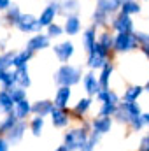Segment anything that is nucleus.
<instances>
[{"label": "nucleus", "mask_w": 149, "mask_h": 151, "mask_svg": "<svg viewBox=\"0 0 149 151\" xmlns=\"http://www.w3.org/2000/svg\"><path fill=\"white\" fill-rule=\"evenodd\" d=\"M81 69L70 65V63H62V67L54 72V81L60 84V86H74L81 81Z\"/></svg>", "instance_id": "nucleus-1"}, {"label": "nucleus", "mask_w": 149, "mask_h": 151, "mask_svg": "<svg viewBox=\"0 0 149 151\" xmlns=\"http://www.w3.org/2000/svg\"><path fill=\"white\" fill-rule=\"evenodd\" d=\"M90 134L86 132V128L82 127H77V128H72L65 134L63 137V146L67 148L69 151H77L86 141H88Z\"/></svg>", "instance_id": "nucleus-2"}, {"label": "nucleus", "mask_w": 149, "mask_h": 151, "mask_svg": "<svg viewBox=\"0 0 149 151\" xmlns=\"http://www.w3.org/2000/svg\"><path fill=\"white\" fill-rule=\"evenodd\" d=\"M109 53H111V51L104 49V47L97 42V44L93 46V49L88 51V67H90L91 70L102 69L105 63H109Z\"/></svg>", "instance_id": "nucleus-3"}, {"label": "nucleus", "mask_w": 149, "mask_h": 151, "mask_svg": "<svg viewBox=\"0 0 149 151\" xmlns=\"http://www.w3.org/2000/svg\"><path fill=\"white\" fill-rule=\"evenodd\" d=\"M137 46H139V42H137L135 35H133V32L117 34V35L114 37V42H112V49L117 51V53H130V51H133Z\"/></svg>", "instance_id": "nucleus-4"}, {"label": "nucleus", "mask_w": 149, "mask_h": 151, "mask_svg": "<svg viewBox=\"0 0 149 151\" xmlns=\"http://www.w3.org/2000/svg\"><path fill=\"white\" fill-rule=\"evenodd\" d=\"M16 28L23 34H32V32L39 34L40 32V25H39L37 18L34 14H23V12H21L19 19L16 21Z\"/></svg>", "instance_id": "nucleus-5"}, {"label": "nucleus", "mask_w": 149, "mask_h": 151, "mask_svg": "<svg viewBox=\"0 0 149 151\" xmlns=\"http://www.w3.org/2000/svg\"><path fill=\"white\" fill-rule=\"evenodd\" d=\"M53 51L56 55V58L62 62V63H67L75 53V47H74V42L70 40H65V42H60L56 46H53Z\"/></svg>", "instance_id": "nucleus-6"}, {"label": "nucleus", "mask_w": 149, "mask_h": 151, "mask_svg": "<svg viewBox=\"0 0 149 151\" xmlns=\"http://www.w3.org/2000/svg\"><path fill=\"white\" fill-rule=\"evenodd\" d=\"M91 128H93V134L97 135H105L109 134L112 128V116H95L93 121H91Z\"/></svg>", "instance_id": "nucleus-7"}, {"label": "nucleus", "mask_w": 149, "mask_h": 151, "mask_svg": "<svg viewBox=\"0 0 149 151\" xmlns=\"http://www.w3.org/2000/svg\"><path fill=\"white\" fill-rule=\"evenodd\" d=\"M56 14H58V2H51L42 12H40V16L37 18L39 25H40V28H44V27H49L51 23H54V18H56Z\"/></svg>", "instance_id": "nucleus-8"}, {"label": "nucleus", "mask_w": 149, "mask_h": 151, "mask_svg": "<svg viewBox=\"0 0 149 151\" xmlns=\"http://www.w3.org/2000/svg\"><path fill=\"white\" fill-rule=\"evenodd\" d=\"M112 28H114L117 34H123V32H133V21H132L130 16L119 12V14L114 18V21H112Z\"/></svg>", "instance_id": "nucleus-9"}, {"label": "nucleus", "mask_w": 149, "mask_h": 151, "mask_svg": "<svg viewBox=\"0 0 149 151\" xmlns=\"http://www.w3.org/2000/svg\"><path fill=\"white\" fill-rule=\"evenodd\" d=\"M25 132H27V123L18 119V123H16V125L7 132V134H5V141H7L9 144H18V142L23 139Z\"/></svg>", "instance_id": "nucleus-10"}, {"label": "nucleus", "mask_w": 149, "mask_h": 151, "mask_svg": "<svg viewBox=\"0 0 149 151\" xmlns=\"http://www.w3.org/2000/svg\"><path fill=\"white\" fill-rule=\"evenodd\" d=\"M72 99V90L70 86H60L56 90V95H54V107H60V109H67L69 102Z\"/></svg>", "instance_id": "nucleus-11"}, {"label": "nucleus", "mask_w": 149, "mask_h": 151, "mask_svg": "<svg viewBox=\"0 0 149 151\" xmlns=\"http://www.w3.org/2000/svg\"><path fill=\"white\" fill-rule=\"evenodd\" d=\"M49 42H51V39L47 37L46 34H40V32H39V34H35L34 37L27 42V49H30L32 53H35V51H42V49L49 47Z\"/></svg>", "instance_id": "nucleus-12"}, {"label": "nucleus", "mask_w": 149, "mask_h": 151, "mask_svg": "<svg viewBox=\"0 0 149 151\" xmlns=\"http://www.w3.org/2000/svg\"><path fill=\"white\" fill-rule=\"evenodd\" d=\"M49 116H51V121H53V125H54L56 128H65V127L69 125V121H70V114H69L67 109L54 107Z\"/></svg>", "instance_id": "nucleus-13"}, {"label": "nucleus", "mask_w": 149, "mask_h": 151, "mask_svg": "<svg viewBox=\"0 0 149 151\" xmlns=\"http://www.w3.org/2000/svg\"><path fill=\"white\" fill-rule=\"evenodd\" d=\"M82 86H84V90H86V93H88L90 97H93V95H97V93L100 91L98 77L93 74V72L84 74V77H82Z\"/></svg>", "instance_id": "nucleus-14"}, {"label": "nucleus", "mask_w": 149, "mask_h": 151, "mask_svg": "<svg viewBox=\"0 0 149 151\" xmlns=\"http://www.w3.org/2000/svg\"><path fill=\"white\" fill-rule=\"evenodd\" d=\"M53 109H54V104L51 100H37V102L32 104V113L35 116H42V118L51 114Z\"/></svg>", "instance_id": "nucleus-15"}, {"label": "nucleus", "mask_w": 149, "mask_h": 151, "mask_svg": "<svg viewBox=\"0 0 149 151\" xmlns=\"http://www.w3.org/2000/svg\"><path fill=\"white\" fill-rule=\"evenodd\" d=\"M14 76H16V86L19 88H28L32 84V79H30V74H28V65H23V67H18L14 70Z\"/></svg>", "instance_id": "nucleus-16"}, {"label": "nucleus", "mask_w": 149, "mask_h": 151, "mask_svg": "<svg viewBox=\"0 0 149 151\" xmlns=\"http://www.w3.org/2000/svg\"><path fill=\"white\" fill-rule=\"evenodd\" d=\"M63 32L69 34V35H77L81 32V19L75 16V14H70L65 18V25H63Z\"/></svg>", "instance_id": "nucleus-17"}, {"label": "nucleus", "mask_w": 149, "mask_h": 151, "mask_svg": "<svg viewBox=\"0 0 149 151\" xmlns=\"http://www.w3.org/2000/svg\"><path fill=\"white\" fill-rule=\"evenodd\" d=\"M14 114H16V118L19 119V121H25L27 118H28V114L32 113V104L28 102V99H23L21 102H18V104H14Z\"/></svg>", "instance_id": "nucleus-18"}, {"label": "nucleus", "mask_w": 149, "mask_h": 151, "mask_svg": "<svg viewBox=\"0 0 149 151\" xmlns=\"http://www.w3.org/2000/svg\"><path fill=\"white\" fill-rule=\"evenodd\" d=\"M119 7H121V0H97V9L105 12L107 16L119 11Z\"/></svg>", "instance_id": "nucleus-19"}, {"label": "nucleus", "mask_w": 149, "mask_h": 151, "mask_svg": "<svg viewBox=\"0 0 149 151\" xmlns=\"http://www.w3.org/2000/svg\"><path fill=\"white\" fill-rule=\"evenodd\" d=\"M112 63H105L102 69H100V76H98V84H100V90H107L109 84H111V76H112Z\"/></svg>", "instance_id": "nucleus-20"}, {"label": "nucleus", "mask_w": 149, "mask_h": 151, "mask_svg": "<svg viewBox=\"0 0 149 151\" xmlns=\"http://www.w3.org/2000/svg\"><path fill=\"white\" fill-rule=\"evenodd\" d=\"M77 11H79V0H62L58 4V12H62L65 16L75 14Z\"/></svg>", "instance_id": "nucleus-21"}, {"label": "nucleus", "mask_w": 149, "mask_h": 151, "mask_svg": "<svg viewBox=\"0 0 149 151\" xmlns=\"http://www.w3.org/2000/svg\"><path fill=\"white\" fill-rule=\"evenodd\" d=\"M144 93V86L140 84H133V86H128L123 93V100L126 102H137V99Z\"/></svg>", "instance_id": "nucleus-22"}, {"label": "nucleus", "mask_w": 149, "mask_h": 151, "mask_svg": "<svg viewBox=\"0 0 149 151\" xmlns=\"http://www.w3.org/2000/svg\"><path fill=\"white\" fill-rule=\"evenodd\" d=\"M14 109V102L9 97L7 90H0V113L2 114H9Z\"/></svg>", "instance_id": "nucleus-23"}, {"label": "nucleus", "mask_w": 149, "mask_h": 151, "mask_svg": "<svg viewBox=\"0 0 149 151\" xmlns=\"http://www.w3.org/2000/svg\"><path fill=\"white\" fill-rule=\"evenodd\" d=\"M34 56V53L30 49H23L19 53H14V58H12V65L18 69V67H23V65H28L30 58Z\"/></svg>", "instance_id": "nucleus-24"}, {"label": "nucleus", "mask_w": 149, "mask_h": 151, "mask_svg": "<svg viewBox=\"0 0 149 151\" xmlns=\"http://www.w3.org/2000/svg\"><path fill=\"white\" fill-rule=\"evenodd\" d=\"M97 44V32H95V27L88 28L84 34H82V46H84V51H91L93 46Z\"/></svg>", "instance_id": "nucleus-25"}, {"label": "nucleus", "mask_w": 149, "mask_h": 151, "mask_svg": "<svg viewBox=\"0 0 149 151\" xmlns=\"http://www.w3.org/2000/svg\"><path fill=\"white\" fill-rule=\"evenodd\" d=\"M119 11H121L123 14H126V16H132V14H139V12L142 11V7H140L139 2H135V0H126V2H121Z\"/></svg>", "instance_id": "nucleus-26"}, {"label": "nucleus", "mask_w": 149, "mask_h": 151, "mask_svg": "<svg viewBox=\"0 0 149 151\" xmlns=\"http://www.w3.org/2000/svg\"><path fill=\"white\" fill-rule=\"evenodd\" d=\"M0 84L4 86V90H9L12 86H16V76L11 70H0Z\"/></svg>", "instance_id": "nucleus-27"}, {"label": "nucleus", "mask_w": 149, "mask_h": 151, "mask_svg": "<svg viewBox=\"0 0 149 151\" xmlns=\"http://www.w3.org/2000/svg\"><path fill=\"white\" fill-rule=\"evenodd\" d=\"M16 123H18V118H16L14 111H11L9 114H5V118H4L2 123H0V134H7Z\"/></svg>", "instance_id": "nucleus-28"}, {"label": "nucleus", "mask_w": 149, "mask_h": 151, "mask_svg": "<svg viewBox=\"0 0 149 151\" xmlns=\"http://www.w3.org/2000/svg\"><path fill=\"white\" fill-rule=\"evenodd\" d=\"M19 16H21V11H19V5H16V4L9 5V9L5 11V21L9 25H16V21L19 19Z\"/></svg>", "instance_id": "nucleus-29"}, {"label": "nucleus", "mask_w": 149, "mask_h": 151, "mask_svg": "<svg viewBox=\"0 0 149 151\" xmlns=\"http://www.w3.org/2000/svg\"><path fill=\"white\" fill-rule=\"evenodd\" d=\"M119 106L126 111V114L130 116V119H132V118H135V116H140V114H142V111H140V106H139L137 102H126V100H123Z\"/></svg>", "instance_id": "nucleus-30"}, {"label": "nucleus", "mask_w": 149, "mask_h": 151, "mask_svg": "<svg viewBox=\"0 0 149 151\" xmlns=\"http://www.w3.org/2000/svg\"><path fill=\"white\" fill-rule=\"evenodd\" d=\"M90 107H91V99H90V97H84V99H81V100L75 104L74 114H75V116H79V119H81V116L88 113V109H90Z\"/></svg>", "instance_id": "nucleus-31"}, {"label": "nucleus", "mask_w": 149, "mask_h": 151, "mask_svg": "<svg viewBox=\"0 0 149 151\" xmlns=\"http://www.w3.org/2000/svg\"><path fill=\"white\" fill-rule=\"evenodd\" d=\"M7 91H9V97L12 99V102H14V104H18V102H21L23 99H27V90H25V88L12 86V88H9Z\"/></svg>", "instance_id": "nucleus-32"}, {"label": "nucleus", "mask_w": 149, "mask_h": 151, "mask_svg": "<svg viewBox=\"0 0 149 151\" xmlns=\"http://www.w3.org/2000/svg\"><path fill=\"white\" fill-rule=\"evenodd\" d=\"M30 130L35 137H40L42 130H44V118L42 116H35L32 121H30Z\"/></svg>", "instance_id": "nucleus-33"}, {"label": "nucleus", "mask_w": 149, "mask_h": 151, "mask_svg": "<svg viewBox=\"0 0 149 151\" xmlns=\"http://www.w3.org/2000/svg\"><path fill=\"white\" fill-rule=\"evenodd\" d=\"M12 58H14V51H5L0 55V70H9L12 67Z\"/></svg>", "instance_id": "nucleus-34"}, {"label": "nucleus", "mask_w": 149, "mask_h": 151, "mask_svg": "<svg viewBox=\"0 0 149 151\" xmlns=\"http://www.w3.org/2000/svg\"><path fill=\"white\" fill-rule=\"evenodd\" d=\"M98 141H100V135H97V134H91L90 137H88V141L79 148L77 151H93L95 150V146L98 144Z\"/></svg>", "instance_id": "nucleus-35"}, {"label": "nucleus", "mask_w": 149, "mask_h": 151, "mask_svg": "<svg viewBox=\"0 0 149 151\" xmlns=\"http://www.w3.org/2000/svg\"><path fill=\"white\" fill-rule=\"evenodd\" d=\"M104 49H107V51H111L112 49V42H114V37H112L109 32H102L100 34V37H98V40H97Z\"/></svg>", "instance_id": "nucleus-36"}, {"label": "nucleus", "mask_w": 149, "mask_h": 151, "mask_svg": "<svg viewBox=\"0 0 149 151\" xmlns=\"http://www.w3.org/2000/svg\"><path fill=\"white\" fill-rule=\"evenodd\" d=\"M107 14L105 12H102V11H95L93 12V23H95V27H104V25H107Z\"/></svg>", "instance_id": "nucleus-37"}, {"label": "nucleus", "mask_w": 149, "mask_h": 151, "mask_svg": "<svg viewBox=\"0 0 149 151\" xmlns=\"http://www.w3.org/2000/svg\"><path fill=\"white\" fill-rule=\"evenodd\" d=\"M47 28V37L49 39H54V37H60L62 34H63V27H60V25H56V23H51L49 27H46Z\"/></svg>", "instance_id": "nucleus-38"}, {"label": "nucleus", "mask_w": 149, "mask_h": 151, "mask_svg": "<svg viewBox=\"0 0 149 151\" xmlns=\"http://www.w3.org/2000/svg\"><path fill=\"white\" fill-rule=\"evenodd\" d=\"M100 104H102L100 106V111H98L100 116H112L114 111H116V107H117V106H114L111 102H100Z\"/></svg>", "instance_id": "nucleus-39"}, {"label": "nucleus", "mask_w": 149, "mask_h": 151, "mask_svg": "<svg viewBox=\"0 0 149 151\" xmlns=\"http://www.w3.org/2000/svg\"><path fill=\"white\" fill-rule=\"evenodd\" d=\"M130 125H132V130L133 132H140L144 127H146V123H144V118H142V114L140 116H135V118H132L130 121H128Z\"/></svg>", "instance_id": "nucleus-40"}, {"label": "nucleus", "mask_w": 149, "mask_h": 151, "mask_svg": "<svg viewBox=\"0 0 149 151\" xmlns=\"http://www.w3.org/2000/svg\"><path fill=\"white\" fill-rule=\"evenodd\" d=\"M112 116H114L119 123H128V121H130V116L126 114V111H125L119 104H117V107H116V111H114V114H112Z\"/></svg>", "instance_id": "nucleus-41"}, {"label": "nucleus", "mask_w": 149, "mask_h": 151, "mask_svg": "<svg viewBox=\"0 0 149 151\" xmlns=\"http://www.w3.org/2000/svg\"><path fill=\"white\" fill-rule=\"evenodd\" d=\"M139 151H149V137H142L140 139V144H139Z\"/></svg>", "instance_id": "nucleus-42"}, {"label": "nucleus", "mask_w": 149, "mask_h": 151, "mask_svg": "<svg viewBox=\"0 0 149 151\" xmlns=\"http://www.w3.org/2000/svg\"><path fill=\"white\" fill-rule=\"evenodd\" d=\"M133 35H135V39H137V42H139V44L148 42V34H144V32H135Z\"/></svg>", "instance_id": "nucleus-43"}, {"label": "nucleus", "mask_w": 149, "mask_h": 151, "mask_svg": "<svg viewBox=\"0 0 149 151\" xmlns=\"http://www.w3.org/2000/svg\"><path fill=\"white\" fill-rule=\"evenodd\" d=\"M0 151H9V142L4 137H0Z\"/></svg>", "instance_id": "nucleus-44"}, {"label": "nucleus", "mask_w": 149, "mask_h": 151, "mask_svg": "<svg viewBox=\"0 0 149 151\" xmlns=\"http://www.w3.org/2000/svg\"><path fill=\"white\" fill-rule=\"evenodd\" d=\"M11 5V0H0V11H7Z\"/></svg>", "instance_id": "nucleus-45"}, {"label": "nucleus", "mask_w": 149, "mask_h": 151, "mask_svg": "<svg viewBox=\"0 0 149 151\" xmlns=\"http://www.w3.org/2000/svg\"><path fill=\"white\" fill-rule=\"evenodd\" d=\"M140 49H142V53L146 55L149 58V42H144V44H140Z\"/></svg>", "instance_id": "nucleus-46"}, {"label": "nucleus", "mask_w": 149, "mask_h": 151, "mask_svg": "<svg viewBox=\"0 0 149 151\" xmlns=\"http://www.w3.org/2000/svg\"><path fill=\"white\" fill-rule=\"evenodd\" d=\"M142 118H144V123L149 125V113H144V114H142Z\"/></svg>", "instance_id": "nucleus-47"}, {"label": "nucleus", "mask_w": 149, "mask_h": 151, "mask_svg": "<svg viewBox=\"0 0 149 151\" xmlns=\"http://www.w3.org/2000/svg\"><path fill=\"white\" fill-rule=\"evenodd\" d=\"M54 151H69V150H67L65 146H60V148H56V150H54Z\"/></svg>", "instance_id": "nucleus-48"}, {"label": "nucleus", "mask_w": 149, "mask_h": 151, "mask_svg": "<svg viewBox=\"0 0 149 151\" xmlns=\"http://www.w3.org/2000/svg\"><path fill=\"white\" fill-rule=\"evenodd\" d=\"M144 91H148V93H149V81H148V84L144 86Z\"/></svg>", "instance_id": "nucleus-49"}, {"label": "nucleus", "mask_w": 149, "mask_h": 151, "mask_svg": "<svg viewBox=\"0 0 149 151\" xmlns=\"http://www.w3.org/2000/svg\"><path fill=\"white\" fill-rule=\"evenodd\" d=\"M148 42H149V34H148Z\"/></svg>", "instance_id": "nucleus-50"}, {"label": "nucleus", "mask_w": 149, "mask_h": 151, "mask_svg": "<svg viewBox=\"0 0 149 151\" xmlns=\"http://www.w3.org/2000/svg\"><path fill=\"white\" fill-rule=\"evenodd\" d=\"M121 2H126V0H121Z\"/></svg>", "instance_id": "nucleus-51"}, {"label": "nucleus", "mask_w": 149, "mask_h": 151, "mask_svg": "<svg viewBox=\"0 0 149 151\" xmlns=\"http://www.w3.org/2000/svg\"><path fill=\"white\" fill-rule=\"evenodd\" d=\"M148 2H149V0H148Z\"/></svg>", "instance_id": "nucleus-52"}, {"label": "nucleus", "mask_w": 149, "mask_h": 151, "mask_svg": "<svg viewBox=\"0 0 149 151\" xmlns=\"http://www.w3.org/2000/svg\"><path fill=\"white\" fill-rule=\"evenodd\" d=\"M148 137H149V135H148Z\"/></svg>", "instance_id": "nucleus-53"}]
</instances>
